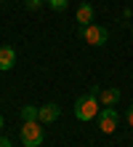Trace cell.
<instances>
[{
	"label": "cell",
	"mask_w": 133,
	"mask_h": 147,
	"mask_svg": "<svg viewBox=\"0 0 133 147\" xmlns=\"http://www.w3.org/2000/svg\"><path fill=\"white\" fill-rule=\"evenodd\" d=\"M99 112H101V102L96 94H88V96H80L75 102V118L77 120H83V123H91V120L99 118Z\"/></svg>",
	"instance_id": "1"
},
{
	"label": "cell",
	"mask_w": 133,
	"mask_h": 147,
	"mask_svg": "<svg viewBox=\"0 0 133 147\" xmlns=\"http://www.w3.org/2000/svg\"><path fill=\"white\" fill-rule=\"evenodd\" d=\"M19 136H21V144L24 147H40L43 139H45V134H43V123H40V120H24Z\"/></svg>",
	"instance_id": "2"
},
{
	"label": "cell",
	"mask_w": 133,
	"mask_h": 147,
	"mask_svg": "<svg viewBox=\"0 0 133 147\" xmlns=\"http://www.w3.org/2000/svg\"><path fill=\"white\" fill-rule=\"evenodd\" d=\"M83 32L85 43H91V46H104V43H109V30L101 27V24H88V27H80Z\"/></svg>",
	"instance_id": "3"
},
{
	"label": "cell",
	"mask_w": 133,
	"mask_h": 147,
	"mask_svg": "<svg viewBox=\"0 0 133 147\" xmlns=\"http://www.w3.org/2000/svg\"><path fill=\"white\" fill-rule=\"evenodd\" d=\"M96 120H99V131L101 134H114L117 131V123H120V115H117L114 107H101Z\"/></svg>",
	"instance_id": "4"
},
{
	"label": "cell",
	"mask_w": 133,
	"mask_h": 147,
	"mask_svg": "<svg viewBox=\"0 0 133 147\" xmlns=\"http://www.w3.org/2000/svg\"><path fill=\"white\" fill-rule=\"evenodd\" d=\"M59 115H61V107L56 105V102H48V105L37 107V120L40 123H53Z\"/></svg>",
	"instance_id": "5"
},
{
	"label": "cell",
	"mask_w": 133,
	"mask_h": 147,
	"mask_svg": "<svg viewBox=\"0 0 133 147\" xmlns=\"http://www.w3.org/2000/svg\"><path fill=\"white\" fill-rule=\"evenodd\" d=\"M16 64V48L13 46H0V70L8 72Z\"/></svg>",
	"instance_id": "6"
},
{
	"label": "cell",
	"mask_w": 133,
	"mask_h": 147,
	"mask_svg": "<svg viewBox=\"0 0 133 147\" xmlns=\"http://www.w3.org/2000/svg\"><path fill=\"white\" fill-rule=\"evenodd\" d=\"M93 16H96V11H93V5H91V3H80V5H77L75 19H77L80 27H88V24H93Z\"/></svg>",
	"instance_id": "7"
},
{
	"label": "cell",
	"mask_w": 133,
	"mask_h": 147,
	"mask_svg": "<svg viewBox=\"0 0 133 147\" xmlns=\"http://www.w3.org/2000/svg\"><path fill=\"white\" fill-rule=\"evenodd\" d=\"M99 102H101V107H114L120 102V88H99Z\"/></svg>",
	"instance_id": "8"
},
{
	"label": "cell",
	"mask_w": 133,
	"mask_h": 147,
	"mask_svg": "<svg viewBox=\"0 0 133 147\" xmlns=\"http://www.w3.org/2000/svg\"><path fill=\"white\" fill-rule=\"evenodd\" d=\"M19 115H21V120H37V107L35 105H24L19 110Z\"/></svg>",
	"instance_id": "9"
},
{
	"label": "cell",
	"mask_w": 133,
	"mask_h": 147,
	"mask_svg": "<svg viewBox=\"0 0 133 147\" xmlns=\"http://www.w3.org/2000/svg\"><path fill=\"white\" fill-rule=\"evenodd\" d=\"M48 8H53V11H64V8L69 5V0H45Z\"/></svg>",
	"instance_id": "10"
},
{
	"label": "cell",
	"mask_w": 133,
	"mask_h": 147,
	"mask_svg": "<svg viewBox=\"0 0 133 147\" xmlns=\"http://www.w3.org/2000/svg\"><path fill=\"white\" fill-rule=\"evenodd\" d=\"M43 3H45V0H24V5L29 8V11H37V8H40Z\"/></svg>",
	"instance_id": "11"
},
{
	"label": "cell",
	"mask_w": 133,
	"mask_h": 147,
	"mask_svg": "<svg viewBox=\"0 0 133 147\" xmlns=\"http://www.w3.org/2000/svg\"><path fill=\"white\" fill-rule=\"evenodd\" d=\"M0 147H13V144H11V139H8V136L0 134Z\"/></svg>",
	"instance_id": "12"
},
{
	"label": "cell",
	"mask_w": 133,
	"mask_h": 147,
	"mask_svg": "<svg viewBox=\"0 0 133 147\" xmlns=\"http://www.w3.org/2000/svg\"><path fill=\"white\" fill-rule=\"evenodd\" d=\"M125 120L130 123V128H133V105H130V110H128V115H125Z\"/></svg>",
	"instance_id": "13"
},
{
	"label": "cell",
	"mask_w": 133,
	"mask_h": 147,
	"mask_svg": "<svg viewBox=\"0 0 133 147\" xmlns=\"http://www.w3.org/2000/svg\"><path fill=\"white\" fill-rule=\"evenodd\" d=\"M3 128H5V118L0 115V131H3Z\"/></svg>",
	"instance_id": "14"
},
{
	"label": "cell",
	"mask_w": 133,
	"mask_h": 147,
	"mask_svg": "<svg viewBox=\"0 0 133 147\" xmlns=\"http://www.w3.org/2000/svg\"><path fill=\"white\" fill-rule=\"evenodd\" d=\"M0 3H3V0H0Z\"/></svg>",
	"instance_id": "15"
}]
</instances>
